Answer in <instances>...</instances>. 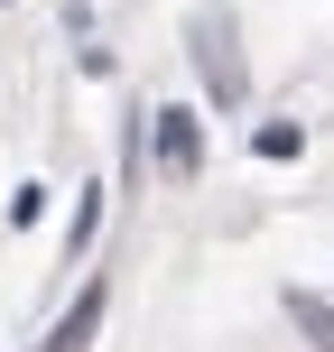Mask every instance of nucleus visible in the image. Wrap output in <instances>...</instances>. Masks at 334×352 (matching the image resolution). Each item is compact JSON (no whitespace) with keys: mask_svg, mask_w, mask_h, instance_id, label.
<instances>
[{"mask_svg":"<svg viewBox=\"0 0 334 352\" xmlns=\"http://www.w3.org/2000/svg\"><path fill=\"white\" fill-rule=\"evenodd\" d=\"M149 121H158V167H167V176H195V167H205V130H195V111H186V102L149 111Z\"/></svg>","mask_w":334,"mask_h":352,"instance_id":"obj_1","label":"nucleus"},{"mask_svg":"<svg viewBox=\"0 0 334 352\" xmlns=\"http://www.w3.org/2000/svg\"><path fill=\"white\" fill-rule=\"evenodd\" d=\"M93 232H103V186H84V204H74V232H65V241H74V250H84V241H93Z\"/></svg>","mask_w":334,"mask_h":352,"instance_id":"obj_5","label":"nucleus"},{"mask_svg":"<svg viewBox=\"0 0 334 352\" xmlns=\"http://www.w3.org/2000/svg\"><path fill=\"white\" fill-rule=\"evenodd\" d=\"M251 148H260V158H298L306 130H298V121H260V130H251Z\"/></svg>","mask_w":334,"mask_h":352,"instance_id":"obj_3","label":"nucleus"},{"mask_svg":"<svg viewBox=\"0 0 334 352\" xmlns=\"http://www.w3.org/2000/svg\"><path fill=\"white\" fill-rule=\"evenodd\" d=\"M288 316L316 334V352H334V306H316V297H288Z\"/></svg>","mask_w":334,"mask_h":352,"instance_id":"obj_4","label":"nucleus"},{"mask_svg":"<svg viewBox=\"0 0 334 352\" xmlns=\"http://www.w3.org/2000/svg\"><path fill=\"white\" fill-rule=\"evenodd\" d=\"M93 324H103V278H93V287H84V297H74V306H65V316H56V334H47V343H37V352H84V343H93Z\"/></svg>","mask_w":334,"mask_h":352,"instance_id":"obj_2","label":"nucleus"}]
</instances>
